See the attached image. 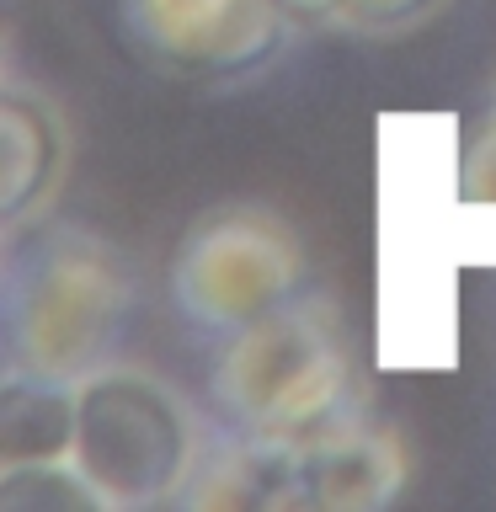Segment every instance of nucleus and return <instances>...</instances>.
Masks as SVG:
<instances>
[{
    "mask_svg": "<svg viewBox=\"0 0 496 512\" xmlns=\"http://www.w3.org/2000/svg\"><path fill=\"white\" fill-rule=\"evenodd\" d=\"M208 454L182 390L139 363H102L75 384V470L107 512L176 507Z\"/></svg>",
    "mask_w": 496,
    "mask_h": 512,
    "instance_id": "20e7f679",
    "label": "nucleus"
},
{
    "mask_svg": "<svg viewBox=\"0 0 496 512\" xmlns=\"http://www.w3.org/2000/svg\"><path fill=\"white\" fill-rule=\"evenodd\" d=\"M0 507L32 512V507H64V512H107L96 491L80 480L75 459L64 464H22V470H0Z\"/></svg>",
    "mask_w": 496,
    "mask_h": 512,
    "instance_id": "9d476101",
    "label": "nucleus"
},
{
    "mask_svg": "<svg viewBox=\"0 0 496 512\" xmlns=\"http://www.w3.org/2000/svg\"><path fill=\"white\" fill-rule=\"evenodd\" d=\"M475 262L459 112L374 123V358L390 374L459 368V278Z\"/></svg>",
    "mask_w": 496,
    "mask_h": 512,
    "instance_id": "f257e3e1",
    "label": "nucleus"
},
{
    "mask_svg": "<svg viewBox=\"0 0 496 512\" xmlns=\"http://www.w3.org/2000/svg\"><path fill=\"white\" fill-rule=\"evenodd\" d=\"M288 6H294V16H326L331 0H288Z\"/></svg>",
    "mask_w": 496,
    "mask_h": 512,
    "instance_id": "f8f14e48",
    "label": "nucleus"
},
{
    "mask_svg": "<svg viewBox=\"0 0 496 512\" xmlns=\"http://www.w3.org/2000/svg\"><path fill=\"white\" fill-rule=\"evenodd\" d=\"M118 16L155 70L192 86L262 75L299 22L288 0H118Z\"/></svg>",
    "mask_w": 496,
    "mask_h": 512,
    "instance_id": "423d86ee",
    "label": "nucleus"
},
{
    "mask_svg": "<svg viewBox=\"0 0 496 512\" xmlns=\"http://www.w3.org/2000/svg\"><path fill=\"white\" fill-rule=\"evenodd\" d=\"M448 0H331L326 22L358 32V38H400V32L432 22Z\"/></svg>",
    "mask_w": 496,
    "mask_h": 512,
    "instance_id": "9b49d317",
    "label": "nucleus"
},
{
    "mask_svg": "<svg viewBox=\"0 0 496 512\" xmlns=\"http://www.w3.org/2000/svg\"><path fill=\"white\" fill-rule=\"evenodd\" d=\"M310 256L299 230L267 203H214L171 256V299L198 331L230 336L299 299Z\"/></svg>",
    "mask_w": 496,
    "mask_h": 512,
    "instance_id": "39448f33",
    "label": "nucleus"
},
{
    "mask_svg": "<svg viewBox=\"0 0 496 512\" xmlns=\"http://www.w3.org/2000/svg\"><path fill=\"white\" fill-rule=\"evenodd\" d=\"M406 443L390 422L363 406L336 416L315 438H299V491L304 512H374L406 486Z\"/></svg>",
    "mask_w": 496,
    "mask_h": 512,
    "instance_id": "0eeeda50",
    "label": "nucleus"
},
{
    "mask_svg": "<svg viewBox=\"0 0 496 512\" xmlns=\"http://www.w3.org/2000/svg\"><path fill=\"white\" fill-rule=\"evenodd\" d=\"M208 390L224 432L267 443L315 438L363 406L347 326L326 299H288L283 310L230 331Z\"/></svg>",
    "mask_w": 496,
    "mask_h": 512,
    "instance_id": "7ed1b4c3",
    "label": "nucleus"
},
{
    "mask_svg": "<svg viewBox=\"0 0 496 512\" xmlns=\"http://www.w3.org/2000/svg\"><path fill=\"white\" fill-rule=\"evenodd\" d=\"M486 262H496V240H491V251H486Z\"/></svg>",
    "mask_w": 496,
    "mask_h": 512,
    "instance_id": "ddd939ff",
    "label": "nucleus"
},
{
    "mask_svg": "<svg viewBox=\"0 0 496 512\" xmlns=\"http://www.w3.org/2000/svg\"><path fill=\"white\" fill-rule=\"evenodd\" d=\"M6 374L80 384L134 315L128 256L70 219L6 235Z\"/></svg>",
    "mask_w": 496,
    "mask_h": 512,
    "instance_id": "f03ea898",
    "label": "nucleus"
},
{
    "mask_svg": "<svg viewBox=\"0 0 496 512\" xmlns=\"http://www.w3.org/2000/svg\"><path fill=\"white\" fill-rule=\"evenodd\" d=\"M75 454V384L6 374L0 384V470L64 464Z\"/></svg>",
    "mask_w": 496,
    "mask_h": 512,
    "instance_id": "1a4fd4ad",
    "label": "nucleus"
},
{
    "mask_svg": "<svg viewBox=\"0 0 496 512\" xmlns=\"http://www.w3.org/2000/svg\"><path fill=\"white\" fill-rule=\"evenodd\" d=\"M0 139H6V192H0V235L54 214L64 171H70V123L59 102L32 80H6L0 91Z\"/></svg>",
    "mask_w": 496,
    "mask_h": 512,
    "instance_id": "6e6552de",
    "label": "nucleus"
}]
</instances>
